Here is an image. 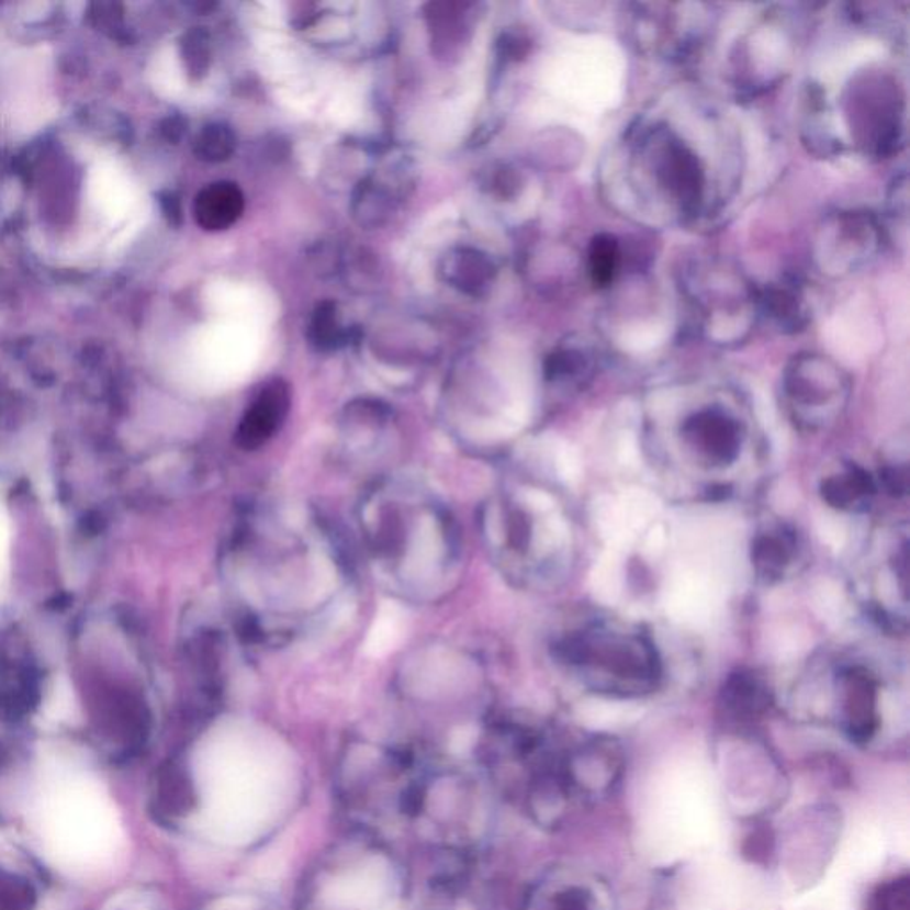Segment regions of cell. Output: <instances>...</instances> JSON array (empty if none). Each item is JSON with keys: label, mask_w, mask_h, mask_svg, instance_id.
<instances>
[{"label": "cell", "mask_w": 910, "mask_h": 910, "mask_svg": "<svg viewBox=\"0 0 910 910\" xmlns=\"http://www.w3.org/2000/svg\"><path fill=\"white\" fill-rule=\"evenodd\" d=\"M644 447L654 470L703 498L737 495L761 464V439L740 395L722 387L688 390L654 404Z\"/></svg>", "instance_id": "6da1fadb"}, {"label": "cell", "mask_w": 910, "mask_h": 910, "mask_svg": "<svg viewBox=\"0 0 910 910\" xmlns=\"http://www.w3.org/2000/svg\"><path fill=\"white\" fill-rule=\"evenodd\" d=\"M200 820L212 840L249 845L285 818L295 797L287 766L260 757H221L200 774Z\"/></svg>", "instance_id": "7a4b0ae2"}, {"label": "cell", "mask_w": 910, "mask_h": 910, "mask_svg": "<svg viewBox=\"0 0 910 910\" xmlns=\"http://www.w3.org/2000/svg\"><path fill=\"white\" fill-rule=\"evenodd\" d=\"M553 656L585 688L602 696L644 697L662 683L663 663L653 639L621 619H591L553 645Z\"/></svg>", "instance_id": "3957f363"}, {"label": "cell", "mask_w": 910, "mask_h": 910, "mask_svg": "<svg viewBox=\"0 0 910 910\" xmlns=\"http://www.w3.org/2000/svg\"><path fill=\"white\" fill-rule=\"evenodd\" d=\"M499 496L491 514V533L499 561L525 580L562 578L574 559L570 510L551 491L521 486Z\"/></svg>", "instance_id": "277c9868"}, {"label": "cell", "mask_w": 910, "mask_h": 910, "mask_svg": "<svg viewBox=\"0 0 910 910\" xmlns=\"http://www.w3.org/2000/svg\"><path fill=\"white\" fill-rule=\"evenodd\" d=\"M404 886L392 857L372 845L327 855L310 880L303 910H402Z\"/></svg>", "instance_id": "5b68a950"}, {"label": "cell", "mask_w": 910, "mask_h": 910, "mask_svg": "<svg viewBox=\"0 0 910 910\" xmlns=\"http://www.w3.org/2000/svg\"><path fill=\"white\" fill-rule=\"evenodd\" d=\"M850 379L831 360L800 356L786 369L783 402L789 420L802 432L829 429L845 413Z\"/></svg>", "instance_id": "8992f818"}, {"label": "cell", "mask_w": 910, "mask_h": 910, "mask_svg": "<svg viewBox=\"0 0 910 910\" xmlns=\"http://www.w3.org/2000/svg\"><path fill=\"white\" fill-rule=\"evenodd\" d=\"M52 840L74 860L105 854L116 838L114 814L105 800L86 786L63 791L52 806Z\"/></svg>", "instance_id": "52a82bcc"}, {"label": "cell", "mask_w": 910, "mask_h": 910, "mask_svg": "<svg viewBox=\"0 0 910 910\" xmlns=\"http://www.w3.org/2000/svg\"><path fill=\"white\" fill-rule=\"evenodd\" d=\"M644 164L660 191L673 201L679 214H697L705 200V169L685 141L665 126H653L637 141Z\"/></svg>", "instance_id": "ba28073f"}, {"label": "cell", "mask_w": 910, "mask_h": 910, "mask_svg": "<svg viewBox=\"0 0 910 910\" xmlns=\"http://www.w3.org/2000/svg\"><path fill=\"white\" fill-rule=\"evenodd\" d=\"M834 688L846 734L854 742H869L880 723V683L877 674L864 667L863 663H845L835 671Z\"/></svg>", "instance_id": "9c48e42d"}, {"label": "cell", "mask_w": 910, "mask_h": 910, "mask_svg": "<svg viewBox=\"0 0 910 910\" xmlns=\"http://www.w3.org/2000/svg\"><path fill=\"white\" fill-rule=\"evenodd\" d=\"M751 561L763 584H780L798 573L806 561L802 536L789 525H768L752 541Z\"/></svg>", "instance_id": "30bf717a"}, {"label": "cell", "mask_w": 910, "mask_h": 910, "mask_svg": "<svg viewBox=\"0 0 910 910\" xmlns=\"http://www.w3.org/2000/svg\"><path fill=\"white\" fill-rule=\"evenodd\" d=\"M290 412V387L272 379L255 395L238 424L235 439L244 450H258L274 438Z\"/></svg>", "instance_id": "8fae6325"}, {"label": "cell", "mask_w": 910, "mask_h": 910, "mask_svg": "<svg viewBox=\"0 0 910 910\" xmlns=\"http://www.w3.org/2000/svg\"><path fill=\"white\" fill-rule=\"evenodd\" d=\"M772 705L771 686L754 671H738L723 683L720 708L733 723H751L761 719Z\"/></svg>", "instance_id": "7c38bea8"}, {"label": "cell", "mask_w": 910, "mask_h": 910, "mask_svg": "<svg viewBox=\"0 0 910 910\" xmlns=\"http://www.w3.org/2000/svg\"><path fill=\"white\" fill-rule=\"evenodd\" d=\"M880 487L877 476H873L868 470L854 462H849L838 472L823 476L820 484L823 502L846 513H863L869 509Z\"/></svg>", "instance_id": "4fadbf2b"}, {"label": "cell", "mask_w": 910, "mask_h": 910, "mask_svg": "<svg viewBox=\"0 0 910 910\" xmlns=\"http://www.w3.org/2000/svg\"><path fill=\"white\" fill-rule=\"evenodd\" d=\"M88 200L109 223H122L131 209V183L113 162L97 164L88 177Z\"/></svg>", "instance_id": "5bb4252c"}, {"label": "cell", "mask_w": 910, "mask_h": 910, "mask_svg": "<svg viewBox=\"0 0 910 910\" xmlns=\"http://www.w3.org/2000/svg\"><path fill=\"white\" fill-rule=\"evenodd\" d=\"M443 280L459 292L482 295L495 281L496 267L487 255L472 248H458L447 252L439 267Z\"/></svg>", "instance_id": "9a60e30c"}, {"label": "cell", "mask_w": 910, "mask_h": 910, "mask_svg": "<svg viewBox=\"0 0 910 910\" xmlns=\"http://www.w3.org/2000/svg\"><path fill=\"white\" fill-rule=\"evenodd\" d=\"M244 206L246 201L237 183H212L211 188H206L198 198V221L205 229H226L240 220Z\"/></svg>", "instance_id": "2e32d148"}, {"label": "cell", "mask_w": 910, "mask_h": 910, "mask_svg": "<svg viewBox=\"0 0 910 910\" xmlns=\"http://www.w3.org/2000/svg\"><path fill=\"white\" fill-rule=\"evenodd\" d=\"M594 360L580 347H561L547 361V381L565 392L582 390L593 379Z\"/></svg>", "instance_id": "e0dca14e"}, {"label": "cell", "mask_w": 910, "mask_h": 910, "mask_svg": "<svg viewBox=\"0 0 910 910\" xmlns=\"http://www.w3.org/2000/svg\"><path fill=\"white\" fill-rule=\"evenodd\" d=\"M393 212V194L378 178H367L356 188L352 215L364 228L384 225Z\"/></svg>", "instance_id": "ac0fdd59"}, {"label": "cell", "mask_w": 910, "mask_h": 910, "mask_svg": "<svg viewBox=\"0 0 910 910\" xmlns=\"http://www.w3.org/2000/svg\"><path fill=\"white\" fill-rule=\"evenodd\" d=\"M310 340L321 350H333L344 346L347 335L338 321L337 304L324 301L313 312L310 323Z\"/></svg>", "instance_id": "d6986e66"}, {"label": "cell", "mask_w": 910, "mask_h": 910, "mask_svg": "<svg viewBox=\"0 0 910 910\" xmlns=\"http://www.w3.org/2000/svg\"><path fill=\"white\" fill-rule=\"evenodd\" d=\"M619 267V246L611 235H598L588 248V274L594 285H610Z\"/></svg>", "instance_id": "ffe728a7"}, {"label": "cell", "mask_w": 910, "mask_h": 910, "mask_svg": "<svg viewBox=\"0 0 910 910\" xmlns=\"http://www.w3.org/2000/svg\"><path fill=\"white\" fill-rule=\"evenodd\" d=\"M235 150H237L235 132L221 123L206 126L198 141V154L201 159L209 160V162H223V160L232 159Z\"/></svg>", "instance_id": "44dd1931"}, {"label": "cell", "mask_w": 910, "mask_h": 910, "mask_svg": "<svg viewBox=\"0 0 910 910\" xmlns=\"http://www.w3.org/2000/svg\"><path fill=\"white\" fill-rule=\"evenodd\" d=\"M763 306L766 312L771 313L772 317L783 327L802 326L804 321L802 304L798 301V295L791 289H772L766 292L763 297Z\"/></svg>", "instance_id": "7402d4cb"}, {"label": "cell", "mask_w": 910, "mask_h": 910, "mask_svg": "<svg viewBox=\"0 0 910 910\" xmlns=\"http://www.w3.org/2000/svg\"><path fill=\"white\" fill-rule=\"evenodd\" d=\"M868 910H910L909 877L878 886L869 898Z\"/></svg>", "instance_id": "603a6c76"}, {"label": "cell", "mask_w": 910, "mask_h": 910, "mask_svg": "<svg viewBox=\"0 0 910 910\" xmlns=\"http://www.w3.org/2000/svg\"><path fill=\"white\" fill-rule=\"evenodd\" d=\"M206 910H278L274 903L260 895L235 892L228 897H221Z\"/></svg>", "instance_id": "cb8c5ba5"}, {"label": "cell", "mask_w": 910, "mask_h": 910, "mask_svg": "<svg viewBox=\"0 0 910 910\" xmlns=\"http://www.w3.org/2000/svg\"><path fill=\"white\" fill-rule=\"evenodd\" d=\"M548 907L550 910H593V900L582 887H565L553 895Z\"/></svg>", "instance_id": "d4e9b609"}, {"label": "cell", "mask_w": 910, "mask_h": 910, "mask_svg": "<svg viewBox=\"0 0 910 910\" xmlns=\"http://www.w3.org/2000/svg\"><path fill=\"white\" fill-rule=\"evenodd\" d=\"M772 846H774V840H772L771 832L766 829H757L749 835L743 852L754 863H763L772 854Z\"/></svg>", "instance_id": "484cf974"}, {"label": "cell", "mask_w": 910, "mask_h": 910, "mask_svg": "<svg viewBox=\"0 0 910 910\" xmlns=\"http://www.w3.org/2000/svg\"><path fill=\"white\" fill-rule=\"evenodd\" d=\"M71 694L65 682L57 683L56 690L52 692L45 714L54 720H63L70 715Z\"/></svg>", "instance_id": "4316f807"}, {"label": "cell", "mask_w": 910, "mask_h": 910, "mask_svg": "<svg viewBox=\"0 0 910 910\" xmlns=\"http://www.w3.org/2000/svg\"><path fill=\"white\" fill-rule=\"evenodd\" d=\"M8 542H10V525H8V519L0 514V564L4 561Z\"/></svg>", "instance_id": "83f0119b"}]
</instances>
